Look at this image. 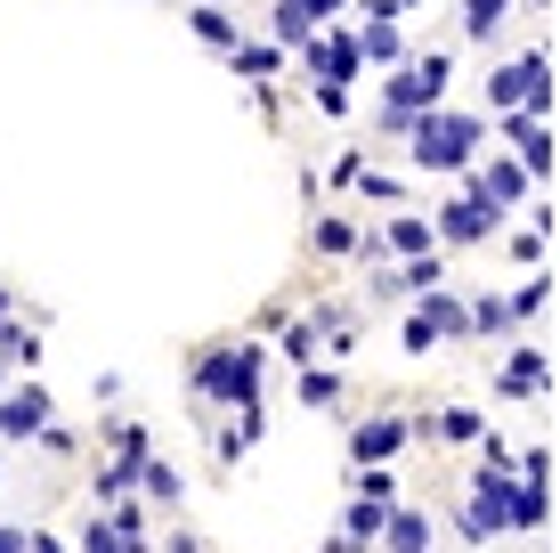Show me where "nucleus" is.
Segmentation results:
<instances>
[{
  "label": "nucleus",
  "mask_w": 560,
  "mask_h": 553,
  "mask_svg": "<svg viewBox=\"0 0 560 553\" xmlns=\"http://www.w3.org/2000/svg\"><path fill=\"white\" fill-rule=\"evenodd\" d=\"M488 114H512V106H528V57H504V66H488Z\"/></svg>",
  "instance_id": "obj_13"
},
{
  "label": "nucleus",
  "mask_w": 560,
  "mask_h": 553,
  "mask_svg": "<svg viewBox=\"0 0 560 553\" xmlns=\"http://www.w3.org/2000/svg\"><path fill=\"white\" fill-rule=\"evenodd\" d=\"M284 57H293L284 42H253V33H244V42L228 49V66H236L244 82H277V73H284Z\"/></svg>",
  "instance_id": "obj_14"
},
{
  "label": "nucleus",
  "mask_w": 560,
  "mask_h": 553,
  "mask_svg": "<svg viewBox=\"0 0 560 553\" xmlns=\"http://www.w3.org/2000/svg\"><path fill=\"white\" fill-rule=\"evenodd\" d=\"M308 33H317V16H308L301 0H277V9H268V42H284L293 57H301V42H308Z\"/></svg>",
  "instance_id": "obj_20"
},
{
  "label": "nucleus",
  "mask_w": 560,
  "mask_h": 553,
  "mask_svg": "<svg viewBox=\"0 0 560 553\" xmlns=\"http://www.w3.org/2000/svg\"><path fill=\"white\" fill-rule=\"evenodd\" d=\"M536 9H552V0H536Z\"/></svg>",
  "instance_id": "obj_37"
},
{
  "label": "nucleus",
  "mask_w": 560,
  "mask_h": 553,
  "mask_svg": "<svg viewBox=\"0 0 560 553\" xmlns=\"http://www.w3.org/2000/svg\"><path fill=\"white\" fill-rule=\"evenodd\" d=\"M431 440L479 448V440H488V415H479V407H439V415H431Z\"/></svg>",
  "instance_id": "obj_18"
},
{
  "label": "nucleus",
  "mask_w": 560,
  "mask_h": 553,
  "mask_svg": "<svg viewBox=\"0 0 560 553\" xmlns=\"http://www.w3.org/2000/svg\"><path fill=\"white\" fill-rule=\"evenodd\" d=\"M57 424V399L42 375H25V383L0 391V440H42V431Z\"/></svg>",
  "instance_id": "obj_5"
},
{
  "label": "nucleus",
  "mask_w": 560,
  "mask_h": 553,
  "mask_svg": "<svg viewBox=\"0 0 560 553\" xmlns=\"http://www.w3.org/2000/svg\"><path fill=\"white\" fill-rule=\"evenodd\" d=\"M358 497H382V505H398V472H390V464H358Z\"/></svg>",
  "instance_id": "obj_25"
},
{
  "label": "nucleus",
  "mask_w": 560,
  "mask_h": 553,
  "mask_svg": "<svg viewBox=\"0 0 560 553\" xmlns=\"http://www.w3.org/2000/svg\"><path fill=\"white\" fill-rule=\"evenodd\" d=\"M260 375H268V350L260 342H203L196 367H187V391L203 399V407H268L260 399Z\"/></svg>",
  "instance_id": "obj_1"
},
{
  "label": "nucleus",
  "mask_w": 560,
  "mask_h": 553,
  "mask_svg": "<svg viewBox=\"0 0 560 553\" xmlns=\"http://www.w3.org/2000/svg\"><path fill=\"white\" fill-rule=\"evenodd\" d=\"M317 350H325V326H317V318H284V326H277V358H284V367H317Z\"/></svg>",
  "instance_id": "obj_15"
},
{
  "label": "nucleus",
  "mask_w": 560,
  "mask_h": 553,
  "mask_svg": "<svg viewBox=\"0 0 560 553\" xmlns=\"http://www.w3.org/2000/svg\"><path fill=\"white\" fill-rule=\"evenodd\" d=\"M308 16H317V25H334V16H358V0H301Z\"/></svg>",
  "instance_id": "obj_29"
},
{
  "label": "nucleus",
  "mask_w": 560,
  "mask_h": 553,
  "mask_svg": "<svg viewBox=\"0 0 560 553\" xmlns=\"http://www.w3.org/2000/svg\"><path fill=\"white\" fill-rule=\"evenodd\" d=\"M220 9H236V0H220Z\"/></svg>",
  "instance_id": "obj_36"
},
{
  "label": "nucleus",
  "mask_w": 560,
  "mask_h": 553,
  "mask_svg": "<svg viewBox=\"0 0 560 553\" xmlns=\"http://www.w3.org/2000/svg\"><path fill=\"white\" fill-rule=\"evenodd\" d=\"M471 334H479V342H520L512 293H471Z\"/></svg>",
  "instance_id": "obj_12"
},
{
  "label": "nucleus",
  "mask_w": 560,
  "mask_h": 553,
  "mask_svg": "<svg viewBox=\"0 0 560 553\" xmlns=\"http://www.w3.org/2000/svg\"><path fill=\"white\" fill-rule=\"evenodd\" d=\"M382 545H390V553H431V512L390 505V529H382Z\"/></svg>",
  "instance_id": "obj_17"
},
{
  "label": "nucleus",
  "mask_w": 560,
  "mask_h": 553,
  "mask_svg": "<svg viewBox=\"0 0 560 553\" xmlns=\"http://www.w3.org/2000/svg\"><path fill=\"white\" fill-rule=\"evenodd\" d=\"M552 383V367H545V350L536 342H512V358H504V375H495V399H536Z\"/></svg>",
  "instance_id": "obj_8"
},
{
  "label": "nucleus",
  "mask_w": 560,
  "mask_h": 553,
  "mask_svg": "<svg viewBox=\"0 0 560 553\" xmlns=\"http://www.w3.org/2000/svg\"><path fill=\"white\" fill-rule=\"evenodd\" d=\"M33 553H66V545H57V538H33Z\"/></svg>",
  "instance_id": "obj_33"
},
{
  "label": "nucleus",
  "mask_w": 560,
  "mask_h": 553,
  "mask_svg": "<svg viewBox=\"0 0 560 553\" xmlns=\"http://www.w3.org/2000/svg\"><path fill=\"white\" fill-rule=\"evenodd\" d=\"M545 301H552V277H545V269H528V277H520V293H512V310H520V326H528V318H536V310H545Z\"/></svg>",
  "instance_id": "obj_24"
},
{
  "label": "nucleus",
  "mask_w": 560,
  "mask_h": 553,
  "mask_svg": "<svg viewBox=\"0 0 560 553\" xmlns=\"http://www.w3.org/2000/svg\"><path fill=\"white\" fill-rule=\"evenodd\" d=\"M358 237H365V228H358V220H341V212H325L317 228H308V253H325V261H358Z\"/></svg>",
  "instance_id": "obj_16"
},
{
  "label": "nucleus",
  "mask_w": 560,
  "mask_h": 553,
  "mask_svg": "<svg viewBox=\"0 0 560 553\" xmlns=\"http://www.w3.org/2000/svg\"><path fill=\"white\" fill-rule=\"evenodd\" d=\"M463 187H479V196H488L495 204V212H528V187H536V171L528 163H520V155H479L471 171H463Z\"/></svg>",
  "instance_id": "obj_6"
},
{
  "label": "nucleus",
  "mask_w": 560,
  "mask_h": 553,
  "mask_svg": "<svg viewBox=\"0 0 560 553\" xmlns=\"http://www.w3.org/2000/svg\"><path fill=\"white\" fill-rule=\"evenodd\" d=\"M187 33H196V42L211 49V57H228L244 42V25H236V9H220V0H196V9H187Z\"/></svg>",
  "instance_id": "obj_10"
},
{
  "label": "nucleus",
  "mask_w": 560,
  "mask_h": 553,
  "mask_svg": "<svg viewBox=\"0 0 560 553\" xmlns=\"http://www.w3.org/2000/svg\"><path fill=\"white\" fill-rule=\"evenodd\" d=\"M139 488H147L154 505H179V497H187V481H179V472L163 464V456H147V464H139Z\"/></svg>",
  "instance_id": "obj_22"
},
{
  "label": "nucleus",
  "mask_w": 560,
  "mask_h": 553,
  "mask_svg": "<svg viewBox=\"0 0 560 553\" xmlns=\"http://www.w3.org/2000/svg\"><path fill=\"white\" fill-rule=\"evenodd\" d=\"M415 310L431 318V334H439V342H471V301L447 293V285H439V293H415Z\"/></svg>",
  "instance_id": "obj_11"
},
{
  "label": "nucleus",
  "mask_w": 560,
  "mask_h": 553,
  "mask_svg": "<svg viewBox=\"0 0 560 553\" xmlns=\"http://www.w3.org/2000/svg\"><path fill=\"white\" fill-rule=\"evenodd\" d=\"M358 187H365V196H374V204H398V196H407V187H398V180H390V171H365V180H358Z\"/></svg>",
  "instance_id": "obj_27"
},
{
  "label": "nucleus",
  "mask_w": 560,
  "mask_h": 553,
  "mask_svg": "<svg viewBox=\"0 0 560 553\" xmlns=\"http://www.w3.org/2000/svg\"><path fill=\"white\" fill-rule=\"evenodd\" d=\"M512 16V0H463V42H495Z\"/></svg>",
  "instance_id": "obj_21"
},
{
  "label": "nucleus",
  "mask_w": 560,
  "mask_h": 553,
  "mask_svg": "<svg viewBox=\"0 0 560 553\" xmlns=\"http://www.w3.org/2000/svg\"><path fill=\"white\" fill-rule=\"evenodd\" d=\"M9 326H16V293L0 285V334H9Z\"/></svg>",
  "instance_id": "obj_31"
},
{
  "label": "nucleus",
  "mask_w": 560,
  "mask_h": 553,
  "mask_svg": "<svg viewBox=\"0 0 560 553\" xmlns=\"http://www.w3.org/2000/svg\"><path fill=\"white\" fill-rule=\"evenodd\" d=\"M431 220H439V244H447V253H463V244H488L512 212H495V204L479 196V187H463V196H447Z\"/></svg>",
  "instance_id": "obj_4"
},
{
  "label": "nucleus",
  "mask_w": 560,
  "mask_h": 553,
  "mask_svg": "<svg viewBox=\"0 0 560 553\" xmlns=\"http://www.w3.org/2000/svg\"><path fill=\"white\" fill-rule=\"evenodd\" d=\"M415 440V424L407 415H365V424L350 431V464H390L398 448Z\"/></svg>",
  "instance_id": "obj_7"
},
{
  "label": "nucleus",
  "mask_w": 560,
  "mask_h": 553,
  "mask_svg": "<svg viewBox=\"0 0 560 553\" xmlns=\"http://www.w3.org/2000/svg\"><path fill=\"white\" fill-rule=\"evenodd\" d=\"M0 553H33V529H0Z\"/></svg>",
  "instance_id": "obj_30"
},
{
  "label": "nucleus",
  "mask_w": 560,
  "mask_h": 553,
  "mask_svg": "<svg viewBox=\"0 0 560 553\" xmlns=\"http://www.w3.org/2000/svg\"><path fill=\"white\" fill-rule=\"evenodd\" d=\"M171 553H203V545H196V538H171Z\"/></svg>",
  "instance_id": "obj_32"
},
{
  "label": "nucleus",
  "mask_w": 560,
  "mask_h": 553,
  "mask_svg": "<svg viewBox=\"0 0 560 553\" xmlns=\"http://www.w3.org/2000/svg\"><path fill=\"white\" fill-rule=\"evenodd\" d=\"M479 147H488V123L463 106H431L422 123L407 130V163L415 171H447V180H463V171L479 163Z\"/></svg>",
  "instance_id": "obj_2"
},
{
  "label": "nucleus",
  "mask_w": 560,
  "mask_h": 553,
  "mask_svg": "<svg viewBox=\"0 0 560 553\" xmlns=\"http://www.w3.org/2000/svg\"><path fill=\"white\" fill-rule=\"evenodd\" d=\"M382 244H390V261H415V253H439V220H422L398 204L390 220H382Z\"/></svg>",
  "instance_id": "obj_9"
},
{
  "label": "nucleus",
  "mask_w": 560,
  "mask_h": 553,
  "mask_svg": "<svg viewBox=\"0 0 560 553\" xmlns=\"http://www.w3.org/2000/svg\"><path fill=\"white\" fill-rule=\"evenodd\" d=\"M293 383H301V407H334L341 399V367H301Z\"/></svg>",
  "instance_id": "obj_23"
},
{
  "label": "nucleus",
  "mask_w": 560,
  "mask_h": 553,
  "mask_svg": "<svg viewBox=\"0 0 560 553\" xmlns=\"http://www.w3.org/2000/svg\"><path fill=\"white\" fill-rule=\"evenodd\" d=\"M325 180H334V187H358V180H365V155H334V171H325Z\"/></svg>",
  "instance_id": "obj_28"
},
{
  "label": "nucleus",
  "mask_w": 560,
  "mask_h": 553,
  "mask_svg": "<svg viewBox=\"0 0 560 553\" xmlns=\"http://www.w3.org/2000/svg\"><path fill=\"white\" fill-rule=\"evenodd\" d=\"M301 73H308V82H358V73H365L358 25H341V16H334V25H317L301 42Z\"/></svg>",
  "instance_id": "obj_3"
},
{
  "label": "nucleus",
  "mask_w": 560,
  "mask_h": 553,
  "mask_svg": "<svg viewBox=\"0 0 560 553\" xmlns=\"http://www.w3.org/2000/svg\"><path fill=\"white\" fill-rule=\"evenodd\" d=\"M0 358H9L16 375H33V367H42V318H16V326L0 334Z\"/></svg>",
  "instance_id": "obj_19"
},
{
  "label": "nucleus",
  "mask_w": 560,
  "mask_h": 553,
  "mask_svg": "<svg viewBox=\"0 0 560 553\" xmlns=\"http://www.w3.org/2000/svg\"><path fill=\"white\" fill-rule=\"evenodd\" d=\"M308 106H317V114H334V123H341V114H350V82H308Z\"/></svg>",
  "instance_id": "obj_26"
},
{
  "label": "nucleus",
  "mask_w": 560,
  "mask_h": 553,
  "mask_svg": "<svg viewBox=\"0 0 560 553\" xmlns=\"http://www.w3.org/2000/svg\"><path fill=\"white\" fill-rule=\"evenodd\" d=\"M398 9H422V0H398Z\"/></svg>",
  "instance_id": "obj_35"
},
{
  "label": "nucleus",
  "mask_w": 560,
  "mask_h": 553,
  "mask_svg": "<svg viewBox=\"0 0 560 553\" xmlns=\"http://www.w3.org/2000/svg\"><path fill=\"white\" fill-rule=\"evenodd\" d=\"M0 391H9V358H0Z\"/></svg>",
  "instance_id": "obj_34"
}]
</instances>
